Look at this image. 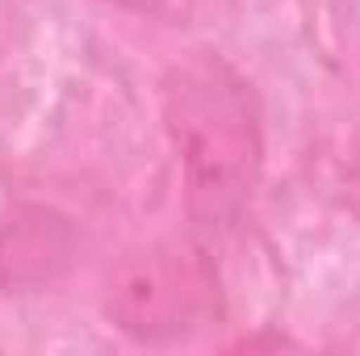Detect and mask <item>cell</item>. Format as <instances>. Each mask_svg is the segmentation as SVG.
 Here are the masks:
<instances>
[{
  "mask_svg": "<svg viewBox=\"0 0 360 356\" xmlns=\"http://www.w3.org/2000/svg\"><path fill=\"white\" fill-rule=\"evenodd\" d=\"M164 122L184 168L193 222L226 231L252 197L264 151L252 84L214 51L180 55L164 76Z\"/></svg>",
  "mask_w": 360,
  "mask_h": 356,
  "instance_id": "obj_1",
  "label": "cell"
},
{
  "mask_svg": "<svg viewBox=\"0 0 360 356\" xmlns=\"http://www.w3.org/2000/svg\"><path fill=\"white\" fill-rule=\"evenodd\" d=\"M210 293V276L193 256H155L122 276L113 293V314L126 331L143 340H164L193 327Z\"/></svg>",
  "mask_w": 360,
  "mask_h": 356,
  "instance_id": "obj_2",
  "label": "cell"
}]
</instances>
